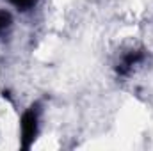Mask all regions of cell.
<instances>
[{"instance_id": "1", "label": "cell", "mask_w": 153, "mask_h": 151, "mask_svg": "<svg viewBox=\"0 0 153 151\" xmlns=\"http://www.w3.org/2000/svg\"><path fill=\"white\" fill-rule=\"evenodd\" d=\"M38 130H39V115H38V109L30 107L29 110H25L22 115V123H20V141H22V148L29 150L36 137H38Z\"/></svg>"}, {"instance_id": "2", "label": "cell", "mask_w": 153, "mask_h": 151, "mask_svg": "<svg viewBox=\"0 0 153 151\" xmlns=\"http://www.w3.org/2000/svg\"><path fill=\"white\" fill-rule=\"evenodd\" d=\"M143 59H144V53H143L141 50H132V52H128V53L123 55V59L117 62V75H121V76L130 75V71H132Z\"/></svg>"}, {"instance_id": "3", "label": "cell", "mask_w": 153, "mask_h": 151, "mask_svg": "<svg viewBox=\"0 0 153 151\" xmlns=\"http://www.w3.org/2000/svg\"><path fill=\"white\" fill-rule=\"evenodd\" d=\"M13 23V18L7 11H0V36H4Z\"/></svg>"}, {"instance_id": "4", "label": "cell", "mask_w": 153, "mask_h": 151, "mask_svg": "<svg viewBox=\"0 0 153 151\" xmlns=\"http://www.w3.org/2000/svg\"><path fill=\"white\" fill-rule=\"evenodd\" d=\"M18 11H29V9H32L36 4H38V0H9Z\"/></svg>"}]
</instances>
